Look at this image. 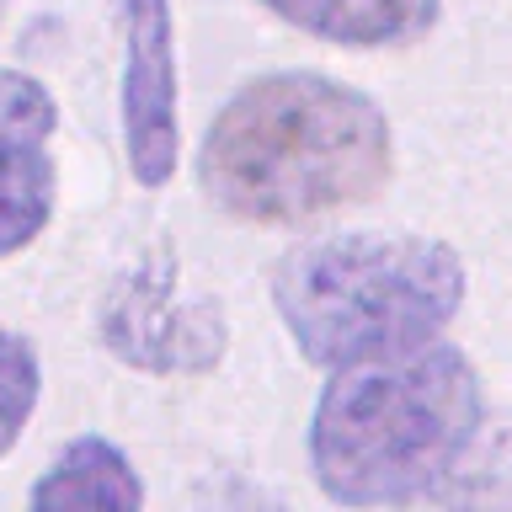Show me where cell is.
<instances>
[{"mask_svg":"<svg viewBox=\"0 0 512 512\" xmlns=\"http://www.w3.org/2000/svg\"><path fill=\"white\" fill-rule=\"evenodd\" d=\"M395 171L384 107L347 80L272 70L214 112L198 144L203 198L240 224H315L379 198Z\"/></svg>","mask_w":512,"mask_h":512,"instance_id":"1","label":"cell"},{"mask_svg":"<svg viewBox=\"0 0 512 512\" xmlns=\"http://www.w3.org/2000/svg\"><path fill=\"white\" fill-rule=\"evenodd\" d=\"M486 411L475 363L448 342L342 368L310 416V475L347 512H422L470 454Z\"/></svg>","mask_w":512,"mask_h":512,"instance_id":"2","label":"cell"},{"mask_svg":"<svg viewBox=\"0 0 512 512\" xmlns=\"http://www.w3.org/2000/svg\"><path fill=\"white\" fill-rule=\"evenodd\" d=\"M464 304V262L427 235H331L288 251L272 310L315 368H358L438 342Z\"/></svg>","mask_w":512,"mask_h":512,"instance_id":"3","label":"cell"},{"mask_svg":"<svg viewBox=\"0 0 512 512\" xmlns=\"http://www.w3.org/2000/svg\"><path fill=\"white\" fill-rule=\"evenodd\" d=\"M96 331L118 363L166 379L214 374L230 347L224 310L214 299H187L176 283V262L166 256H144L118 272V283L102 299V315H96Z\"/></svg>","mask_w":512,"mask_h":512,"instance_id":"4","label":"cell"},{"mask_svg":"<svg viewBox=\"0 0 512 512\" xmlns=\"http://www.w3.org/2000/svg\"><path fill=\"white\" fill-rule=\"evenodd\" d=\"M123 22V155L139 187H166L182 150V107H176V16L171 0H118Z\"/></svg>","mask_w":512,"mask_h":512,"instance_id":"5","label":"cell"},{"mask_svg":"<svg viewBox=\"0 0 512 512\" xmlns=\"http://www.w3.org/2000/svg\"><path fill=\"white\" fill-rule=\"evenodd\" d=\"M54 128V91L22 70H0V256L27 251L54 219Z\"/></svg>","mask_w":512,"mask_h":512,"instance_id":"6","label":"cell"},{"mask_svg":"<svg viewBox=\"0 0 512 512\" xmlns=\"http://www.w3.org/2000/svg\"><path fill=\"white\" fill-rule=\"evenodd\" d=\"M27 512H144V480L112 438L80 432L32 480Z\"/></svg>","mask_w":512,"mask_h":512,"instance_id":"7","label":"cell"},{"mask_svg":"<svg viewBox=\"0 0 512 512\" xmlns=\"http://www.w3.org/2000/svg\"><path fill=\"white\" fill-rule=\"evenodd\" d=\"M278 22L336 48H400L438 27L443 0H262Z\"/></svg>","mask_w":512,"mask_h":512,"instance_id":"8","label":"cell"},{"mask_svg":"<svg viewBox=\"0 0 512 512\" xmlns=\"http://www.w3.org/2000/svg\"><path fill=\"white\" fill-rule=\"evenodd\" d=\"M422 512H512V416L486 411L470 454L427 496Z\"/></svg>","mask_w":512,"mask_h":512,"instance_id":"9","label":"cell"},{"mask_svg":"<svg viewBox=\"0 0 512 512\" xmlns=\"http://www.w3.org/2000/svg\"><path fill=\"white\" fill-rule=\"evenodd\" d=\"M38 395H43L38 347H32L22 331L0 326V459L22 443L32 411H38Z\"/></svg>","mask_w":512,"mask_h":512,"instance_id":"10","label":"cell"},{"mask_svg":"<svg viewBox=\"0 0 512 512\" xmlns=\"http://www.w3.org/2000/svg\"><path fill=\"white\" fill-rule=\"evenodd\" d=\"M0 22H6V0H0Z\"/></svg>","mask_w":512,"mask_h":512,"instance_id":"11","label":"cell"}]
</instances>
